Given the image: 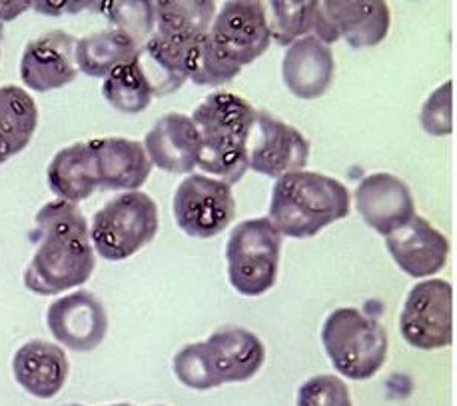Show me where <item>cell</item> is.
I'll return each mask as SVG.
<instances>
[{
    "label": "cell",
    "mask_w": 457,
    "mask_h": 406,
    "mask_svg": "<svg viewBox=\"0 0 457 406\" xmlns=\"http://www.w3.org/2000/svg\"><path fill=\"white\" fill-rule=\"evenodd\" d=\"M30 239L37 250L22 276L30 292L50 296L71 291L95 273L96 255L87 216L72 202H46L37 213Z\"/></svg>",
    "instance_id": "6da1fadb"
},
{
    "label": "cell",
    "mask_w": 457,
    "mask_h": 406,
    "mask_svg": "<svg viewBox=\"0 0 457 406\" xmlns=\"http://www.w3.org/2000/svg\"><path fill=\"white\" fill-rule=\"evenodd\" d=\"M270 30L262 3H224L198 50L190 80L200 87L232 82L244 66L266 53Z\"/></svg>",
    "instance_id": "7a4b0ae2"
},
{
    "label": "cell",
    "mask_w": 457,
    "mask_h": 406,
    "mask_svg": "<svg viewBox=\"0 0 457 406\" xmlns=\"http://www.w3.org/2000/svg\"><path fill=\"white\" fill-rule=\"evenodd\" d=\"M256 113L246 98L234 92H212L194 108L190 118L200 134L202 171L230 186L244 179Z\"/></svg>",
    "instance_id": "3957f363"
},
{
    "label": "cell",
    "mask_w": 457,
    "mask_h": 406,
    "mask_svg": "<svg viewBox=\"0 0 457 406\" xmlns=\"http://www.w3.org/2000/svg\"><path fill=\"white\" fill-rule=\"evenodd\" d=\"M350 190L321 173L300 171L278 179L268 221L290 239H310L350 215Z\"/></svg>",
    "instance_id": "277c9868"
},
{
    "label": "cell",
    "mask_w": 457,
    "mask_h": 406,
    "mask_svg": "<svg viewBox=\"0 0 457 406\" xmlns=\"http://www.w3.org/2000/svg\"><path fill=\"white\" fill-rule=\"evenodd\" d=\"M321 344L332 367L350 380L374 378L389 349L386 328L353 307L329 312L321 326Z\"/></svg>",
    "instance_id": "5b68a950"
},
{
    "label": "cell",
    "mask_w": 457,
    "mask_h": 406,
    "mask_svg": "<svg viewBox=\"0 0 457 406\" xmlns=\"http://www.w3.org/2000/svg\"><path fill=\"white\" fill-rule=\"evenodd\" d=\"M158 226V207L146 192L118 194L92 218V249L104 260H126L154 241Z\"/></svg>",
    "instance_id": "8992f818"
},
{
    "label": "cell",
    "mask_w": 457,
    "mask_h": 406,
    "mask_svg": "<svg viewBox=\"0 0 457 406\" xmlns=\"http://www.w3.org/2000/svg\"><path fill=\"white\" fill-rule=\"evenodd\" d=\"M282 234L268 218H250L232 228L226 244L228 281L242 296H262L274 289L280 273Z\"/></svg>",
    "instance_id": "52a82bcc"
},
{
    "label": "cell",
    "mask_w": 457,
    "mask_h": 406,
    "mask_svg": "<svg viewBox=\"0 0 457 406\" xmlns=\"http://www.w3.org/2000/svg\"><path fill=\"white\" fill-rule=\"evenodd\" d=\"M400 333L418 351H437L453 341V289L444 278L418 283L405 299Z\"/></svg>",
    "instance_id": "ba28073f"
},
{
    "label": "cell",
    "mask_w": 457,
    "mask_h": 406,
    "mask_svg": "<svg viewBox=\"0 0 457 406\" xmlns=\"http://www.w3.org/2000/svg\"><path fill=\"white\" fill-rule=\"evenodd\" d=\"M174 221L194 239H212L224 233L236 216L232 186L208 174H190L174 192Z\"/></svg>",
    "instance_id": "9c48e42d"
},
{
    "label": "cell",
    "mask_w": 457,
    "mask_h": 406,
    "mask_svg": "<svg viewBox=\"0 0 457 406\" xmlns=\"http://www.w3.org/2000/svg\"><path fill=\"white\" fill-rule=\"evenodd\" d=\"M310 158V142L294 126L268 113H256L248 142V168L266 179H282L300 173Z\"/></svg>",
    "instance_id": "30bf717a"
},
{
    "label": "cell",
    "mask_w": 457,
    "mask_h": 406,
    "mask_svg": "<svg viewBox=\"0 0 457 406\" xmlns=\"http://www.w3.org/2000/svg\"><path fill=\"white\" fill-rule=\"evenodd\" d=\"M392 24L386 3H318L314 35L326 47L344 38L352 48H370L382 42Z\"/></svg>",
    "instance_id": "8fae6325"
},
{
    "label": "cell",
    "mask_w": 457,
    "mask_h": 406,
    "mask_svg": "<svg viewBox=\"0 0 457 406\" xmlns=\"http://www.w3.org/2000/svg\"><path fill=\"white\" fill-rule=\"evenodd\" d=\"M48 331L74 352H90L108 333L104 304L88 291H76L54 300L46 310Z\"/></svg>",
    "instance_id": "7c38bea8"
},
{
    "label": "cell",
    "mask_w": 457,
    "mask_h": 406,
    "mask_svg": "<svg viewBox=\"0 0 457 406\" xmlns=\"http://www.w3.org/2000/svg\"><path fill=\"white\" fill-rule=\"evenodd\" d=\"M355 208L370 228L389 236L416 216V202L410 186L395 174L374 173L355 189Z\"/></svg>",
    "instance_id": "4fadbf2b"
},
{
    "label": "cell",
    "mask_w": 457,
    "mask_h": 406,
    "mask_svg": "<svg viewBox=\"0 0 457 406\" xmlns=\"http://www.w3.org/2000/svg\"><path fill=\"white\" fill-rule=\"evenodd\" d=\"M76 38L64 30H48L32 38L21 58V79L30 90L48 92L71 84L79 69L74 58Z\"/></svg>",
    "instance_id": "5bb4252c"
},
{
    "label": "cell",
    "mask_w": 457,
    "mask_h": 406,
    "mask_svg": "<svg viewBox=\"0 0 457 406\" xmlns=\"http://www.w3.org/2000/svg\"><path fill=\"white\" fill-rule=\"evenodd\" d=\"M386 247L395 265L413 278L437 275L450 257L447 236L418 215L408 224L386 236Z\"/></svg>",
    "instance_id": "9a60e30c"
},
{
    "label": "cell",
    "mask_w": 457,
    "mask_h": 406,
    "mask_svg": "<svg viewBox=\"0 0 457 406\" xmlns=\"http://www.w3.org/2000/svg\"><path fill=\"white\" fill-rule=\"evenodd\" d=\"M142 147L146 150L150 165L166 173L184 174L198 166L200 134L192 118L180 113H168L158 118Z\"/></svg>",
    "instance_id": "2e32d148"
},
{
    "label": "cell",
    "mask_w": 457,
    "mask_h": 406,
    "mask_svg": "<svg viewBox=\"0 0 457 406\" xmlns=\"http://www.w3.org/2000/svg\"><path fill=\"white\" fill-rule=\"evenodd\" d=\"M204 344L220 385L246 383L264 367L266 346L248 328L222 326Z\"/></svg>",
    "instance_id": "e0dca14e"
},
{
    "label": "cell",
    "mask_w": 457,
    "mask_h": 406,
    "mask_svg": "<svg viewBox=\"0 0 457 406\" xmlns=\"http://www.w3.org/2000/svg\"><path fill=\"white\" fill-rule=\"evenodd\" d=\"M334 53L316 37H303L287 47L282 61V80L295 98L324 97L334 80Z\"/></svg>",
    "instance_id": "ac0fdd59"
},
{
    "label": "cell",
    "mask_w": 457,
    "mask_h": 406,
    "mask_svg": "<svg viewBox=\"0 0 457 406\" xmlns=\"http://www.w3.org/2000/svg\"><path fill=\"white\" fill-rule=\"evenodd\" d=\"M71 362L61 346L48 341H30L16 351L12 375L35 399H54L69 380Z\"/></svg>",
    "instance_id": "d6986e66"
},
{
    "label": "cell",
    "mask_w": 457,
    "mask_h": 406,
    "mask_svg": "<svg viewBox=\"0 0 457 406\" xmlns=\"http://www.w3.org/2000/svg\"><path fill=\"white\" fill-rule=\"evenodd\" d=\"M95 155L98 186L104 190H138L148 181L152 165L138 140L106 137L88 142Z\"/></svg>",
    "instance_id": "ffe728a7"
},
{
    "label": "cell",
    "mask_w": 457,
    "mask_h": 406,
    "mask_svg": "<svg viewBox=\"0 0 457 406\" xmlns=\"http://www.w3.org/2000/svg\"><path fill=\"white\" fill-rule=\"evenodd\" d=\"M46 181L50 190L61 200L76 205L90 199L100 186L95 155L88 142H74L58 150L46 168Z\"/></svg>",
    "instance_id": "44dd1931"
},
{
    "label": "cell",
    "mask_w": 457,
    "mask_h": 406,
    "mask_svg": "<svg viewBox=\"0 0 457 406\" xmlns=\"http://www.w3.org/2000/svg\"><path fill=\"white\" fill-rule=\"evenodd\" d=\"M216 16V4L204 3H154V35L172 45L198 48Z\"/></svg>",
    "instance_id": "7402d4cb"
},
{
    "label": "cell",
    "mask_w": 457,
    "mask_h": 406,
    "mask_svg": "<svg viewBox=\"0 0 457 406\" xmlns=\"http://www.w3.org/2000/svg\"><path fill=\"white\" fill-rule=\"evenodd\" d=\"M38 126V106L27 90L0 87V155L12 158L30 145Z\"/></svg>",
    "instance_id": "603a6c76"
},
{
    "label": "cell",
    "mask_w": 457,
    "mask_h": 406,
    "mask_svg": "<svg viewBox=\"0 0 457 406\" xmlns=\"http://www.w3.org/2000/svg\"><path fill=\"white\" fill-rule=\"evenodd\" d=\"M137 42L118 29H106L76 40V69L92 79H106L118 66L137 56Z\"/></svg>",
    "instance_id": "cb8c5ba5"
},
{
    "label": "cell",
    "mask_w": 457,
    "mask_h": 406,
    "mask_svg": "<svg viewBox=\"0 0 457 406\" xmlns=\"http://www.w3.org/2000/svg\"><path fill=\"white\" fill-rule=\"evenodd\" d=\"M106 103L122 114H140L150 106L154 92L137 63V56L110 72L103 84Z\"/></svg>",
    "instance_id": "d4e9b609"
},
{
    "label": "cell",
    "mask_w": 457,
    "mask_h": 406,
    "mask_svg": "<svg viewBox=\"0 0 457 406\" xmlns=\"http://www.w3.org/2000/svg\"><path fill=\"white\" fill-rule=\"evenodd\" d=\"M318 3H268L264 4L270 38L280 47H290L295 40L314 32Z\"/></svg>",
    "instance_id": "484cf974"
},
{
    "label": "cell",
    "mask_w": 457,
    "mask_h": 406,
    "mask_svg": "<svg viewBox=\"0 0 457 406\" xmlns=\"http://www.w3.org/2000/svg\"><path fill=\"white\" fill-rule=\"evenodd\" d=\"M174 375L192 391H212L222 386L208 357L204 343L186 344L174 357Z\"/></svg>",
    "instance_id": "4316f807"
},
{
    "label": "cell",
    "mask_w": 457,
    "mask_h": 406,
    "mask_svg": "<svg viewBox=\"0 0 457 406\" xmlns=\"http://www.w3.org/2000/svg\"><path fill=\"white\" fill-rule=\"evenodd\" d=\"M112 29L122 30L140 48L154 32V4L152 3H110L103 4Z\"/></svg>",
    "instance_id": "83f0119b"
},
{
    "label": "cell",
    "mask_w": 457,
    "mask_h": 406,
    "mask_svg": "<svg viewBox=\"0 0 457 406\" xmlns=\"http://www.w3.org/2000/svg\"><path fill=\"white\" fill-rule=\"evenodd\" d=\"M295 406H353L348 386L336 375H316L303 380Z\"/></svg>",
    "instance_id": "f1b7e54d"
},
{
    "label": "cell",
    "mask_w": 457,
    "mask_h": 406,
    "mask_svg": "<svg viewBox=\"0 0 457 406\" xmlns=\"http://www.w3.org/2000/svg\"><path fill=\"white\" fill-rule=\"evenodd\" d=\"M420 123L431 137H447L453 131L452 121V80L436 89L421 108Z\"/></svg>",
    "instance_id": "f546056e"
},
{
    "label": "cell",
    "mask_w": 457,
    "mask_h": 406,
    "mask_svg": "<svg viewBox=\"0 0 457 406\" xmlns=\"http://www.w3.org/2000/svg\"><path fill=\"white\" fill-rule=\"evenodd\" d=\"M88 4H74V3H37L32 8H37L38 13L45 14H61V13H76L87 8Z\"/></svg>",
    "instance_id": "4dcf8cb0"
},
{
    "label": "cell",
    "mask_w": 457,
    "mask_h": 406,
    "mask_svg": "<svg viewBox=\"0 0 457 406\" xmlns=\"http://www.w3.org/2000/svg\"><path fill=\"white\" fill-rule=\"evenodd\" d=\"M29 8H32L30 3H0V24L14 21L16 16L27 13Z\"/></svg>",
    "instance_id": "1f68e13d"
},
{
    "label": "cell",
    "mask_w": 457,
    "mask_h": 406,
    "mask_svg": "<svg viewBox=\"0 0 457 406\" xmlns=\"http://www.w3.org/2000/svg\"><path fill=\"white\" fill-rule=\"evenodd\" d=\"M3 35H4V29L3 24H0V61H3Z\"/></svg>",
    "instance_id": "d6a6232c"
},
{
    "label": "cell",
    "mask_w": 457,
    "mask_h": 406,
    "mask_svg": "<svg viewBox=\"0 0 457 406\" xmlns=\"http://www.w3.org/2000/svg\"><path fill=\"white\" fill-rule=\"evenodd\" d=\"M6 163V158L3 156V155H0V165H4Z\"/></svg>",
    "instance_id": "836d02e7"
},
{
    "label": "cell",
    "mask_w": 457,
    "mask_h": 406,
    "mask_svg": "<svg viewBox=\"0 0 457 406\" xmlns=\"http://www.w3.org/2000/svg\"><path fill=\"white\" fill-rule=\"evenodd\" d=\"M110 406H132V404H126V402H122V404H110Z\"/></svg>",
    "instance_id": "e575fe53"
},
{
    "label": "cell",
    "mask_w": 457,
    "mask_h": 406,
    "mask_svg": "<svg viewBox=\"0 0 457 406\" xmlns=\"http://www.w3.org/2000/svg\"><path fill=\"white\" fill-rule=\"evenodd\" d=\"M64 406H80V404H64Z\"/></svg>",
    "instance_id": "d590c367"
}]
</instances>
